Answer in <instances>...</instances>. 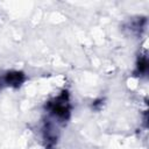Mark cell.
Masks as SVG:
<instances>
[{
  "label": "cell",
  "instance_id": "obj_1",
  "mask_svg": "<svg viewBox=\"0 0 149 149\" xmlns=\"http://www.w3.org/2000/svg\"><path fill=\"white\" fill-rule=\"evenodd\" d=\"M49 108L56 116L62 118V119L66 118L69 114V102H68V97L65 92L58 98H56L52 102H50Z\"/></svg>",
  "mask_w": 149,
  "mask_h": 149
},
{
  "label": "cell",
  "instance_id": "obj_2",
  "mask_svg": "<svg viewBox=\"0 0 149 149\" xmlns=\"http://www.w3.org/2000/svg\"><path fill=\"white\" fill-rule=\"evenodd\" d=\"M24 80V76L22 72H8L3 78L2 81L8 86H20L21 83Z\"/></svg>",
  "mask_w": 149,
  "mask_h": 149
}]
</instances>
